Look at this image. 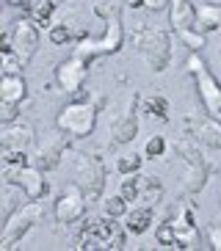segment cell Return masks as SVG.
<instances>
[{"instance_id": "30bf717a", "label": "cell", "mask_w": 221, "mask_h": 251, "mask_svg": "<svg viewBox=\"0 0 221 251\" xmlns=\"http://www.w3.org/2000/svg\"><path fill=\"white\" fill-rule=\"evenodd\" d=\"M3 182L17 185V188L28 196V201H39L50 193V182L44 179V171L36 169V166H6Z\"/></svg>"}, {"instance_id": "8992f818", "label": "cell", "mask_w": 221, "mask_h": 251, "mask_svg": "<svg viewBox=\"0 0 221 251\" xmlns=\"http://www.w3.org/2000/svg\"><path fill=\"white\" fill-rule=\"evenodd\" d=\"M185 69L193 77V86H196L199 102H202L205 113L221 119V80L213 75V69L207 67V61L202 58V52H191L188 61H185Z\"/></svg>"}, {"instance_id": "2e32d148", "label": "cell", "mask_w": 221, "mask_h": 251, "mask_svg": "<svg viewBox=\"0 0 221 251\" xmlns=\"http://www.w3.org/2000/svg\"><path fill=\"white\" fill-rule=\"evenodd\" d=\"M169 25L174 33L196 30V6L191 0H171L169 3Z\"/></svg>"}, {"instance_id": "f35d334b", "label": "cell", "mask_w": 221, "mask_h": 251, "mask_svg": "<svg viewBox=\"0 0 221 251\" xmlns=\"http://www.w3.org/2000/svg\"><path fill=\"white\" fill-rule=\"evenodd\" d=\"M55 3H64V0H55Z\"/></svg>"}, {"instance_id": "ba28073f", "label": "cell", "mask_w": 221, "mask_h": 251, "mask_svg": "<svg viewBox=\"0 0 221 251\" xmlns=\"http://www.w3.org/2000/svg\"><path fill=\"white\" fill-rule=\"evenodd\" d=\"M75 182L83 188L88 204L103 196V191H105V163L97 152H78V155H75Z\"/></svg>"}, {"instance_id": "603a6c76", "label": "cell", "mask_w": 221, "mask_h": 251, "mask_svg": "<svg viewBox=\"0 0 221 251\" xmlns=\"http://www.w3.org/2000/svg\"><path fill=\"white\" fill-rule=\"evenodd\" d=\"M141 111L149 113V116H158L161 122H166V119H169V100L163 94L144 97V100H141Z\"/></svg>"}, {"instance_id": "d4e9b609", "label": "cell", "mask_w": 221, "mask_h": 251, "mask_svg": "<svg viewBox=\"0 0 221 251\" xmlns=\"http://www.w3.org/2000/svg\"><path fill=\"white\" fill-rule=\"evenodd\" d=\"M141 160H144V157L136 155V152H130V155H122V157H116V171L122 174V177H125V174H138Z\"/></svg>"}, {"instance_id": "5b68a950", "label": "cell", "mask_w": 221, "mask_h": 251, "mask_svg": "<svg viewBox=\"0 0 221 251\" xmlns=\"http://www.w3.org/2000/svg\"><path fill=\"white\" fill-rule=\"evenodd\" d=\"M125 243H127V226H119L116 218L103 215V218H91V221L83 224L75 249H81V251L125 249Z\"/></svg>"}, {"instance_id": "7c38bea8", "label": "cell", "mask_w": 221, "mask_h": 251, "mask_svg": "<svg viewBox=\"0 0 221 251\" xmlns=\"http://www.w3.org/2000/svg\"><path fill=\"white\" fill-rule=\"evenodd\" d=\"M69 152V138L66 133H44V138L39 141L36 152H33V166L42 171H53L61 166V157Z\"/></svg>"}, {"instance_id": "44dd1931", "label": "cell", "mask_w": 221, "mask_h": 251, "mask_svg": "<svg viewBox=\"0 0 221 251\" xmlns=\"http://www.w3.org/2000/svg\"><path fill=\"white\" fill-rule=\"evenodd\" d=\"M138 191H141V196L138 199L141 201H147V204H152V207H158L163 201V182L158 177H149V174H138Z\"/></svg>"}, {"instance_id": "f546056e", "label": "cell", "mask_w": 221, "mask_h": 251, "mask_svg": "<svg viewBox=\"0 0 221 251\" xmlns=\"http://www.w3.org/2000/svg\"><path fill=\"white\" fill-rule=\"evenodd\" d=\"M177 36L188 45L191 52H202V47H205V42H207L205 33H199V30H183V33H177Z\"/></svg>"}, {"instance_id": "ac0fdd59", "label": "cell", "mask_w": 221, "mask_h": 251, "mask_svg": "<svg viewBox=\"0 0 221 251\" xmlns=\"http://www.w3.org/2000/svg\"><path fill=\"white\" fill-rule=\"evenodd\" d=\"M152 224H155V207L152 204L133 207V210H127V215H125V226H127L130 235H144Z\"/></svg>"}, {"instance_id": "7a4b0ae2", "label": "cell", "mask_w": 221, "mask_h": 251, "mask_svg": "<svg viewBox=\"0 0 221 251\" xmlns=\"http://www.w3.org/2000/svg\"><path fill=\"white\" fill-rule=\"evenodd\" d=\"M171 152L188 166V171H185V177H183V185H180V196H196V193L207 185L210 174H213L210 160H207L205 152L199 149V141L188 133L177 135V138L171 141Z\"/></svg>"}, {"instance_id": "5bb4252c", "label": "cell", "mask_w": 221, "mask_h": 251, "mask_svg": "<svg viewBox=\"0 0 221 251\" xmlns=\"http://www.w3.org/2000/svg\"><path fill=\"white\" fill-rule=\"evenodd\" d=\"M88 67L91 64L81 61L78 55H69L66 61H61L58 67H55V83L61 86V91H66V94L83 91V86L88 80Z\"/></svg>"}, {"instance_id": "d6a6232c", "label": "cell", "mask_w": 221, "mask_h": 251, "mask_svg": "<svg viewBox=\"0 0 221 251\" xmlns=\"http://www.w3.org/2000/svg\"><path fill=\"white\" fill-rule=\"evenodd\" d=\"M207 240H210V249L221 251V226H210V229H207Z\"/></svg>"}, {"instance_id": "3957f363", "label": "cell", "mask_w": 221, "mask_h": 251, "mask_svg": "<svg viewBox=\"0 0 221 251\" xmlns=\"http://www.w3.org/2000/svg\"><path fill=\"white\" fill-rule=\"evenodd\" d=\"M105 97H91V100H75L55 116V127L64 130L72 138H88L97 127V116L103 111Z\"/></svg>"}, {"instance_id": "52a82bcc", "label": "cell", "mask_w": 221, "mask_h": 251, "mask_svg": "<svg viewBox=\"0 0 221 251\" xmlns=\"http://www.w3.org/2000/svg\"><path fill=\"white\" fill-rule=\"evenodd\" d=\"M44 218H47V210H44L42 199L39 201H28V204H22L20 210H17L8 221H3V235H0V249L8 251L14 249L17 243H20L22 237L28 235L33 226H39V224H44Z\"/></svg>"}, {"instance_id": "4316f807", "label": "cell", "mask_w": 221, "mask_h": 251, "mask_svg": "<svg viewBox=\"0 0 221 251\" xmlns=\"http://www.w3.org/2000/svg\"><path fill=\"white\" fill-rule=\"evenodd\" d=\"M166 138L163 135H152V138L147 141V147H144V157H149V160H158V157L166 155Z\"/></svg>"}, {"instance_id": "8d00e7d4", "label": "cell", "mask_w": 221, "mask_h": 251, "mask_svg": "<svg viewBox=\"0 0 221 251\" xmlns=\"http://www.w3.org/2000/svg\"><path fill=\"white\" fill-rule=\"evenodd\" d=\"M219 224H221V177H219Z\"/></svg>"}, {"instance_id": "8fae6325", "label": "cell", "mask_w": 221, "mask_h": 251, "mask_svg": "<svg viewBox=\"0 0 221 251\" xmlns=\"http://www.w3.org/2000/svg\"><path fill=\"white\" fill-rule=\"evenodd\" d=\"M86 210H88V199L78 182L66 185L64 191H61V196L55 199V218H58V224L83 221L86 218Z\"/></svg>"}, {"instance_id": "f1b7e54d", "label": "cell", "mask_w": 221, "mask_h": 251, "mask_svg": "<svg viewBox=\"0 0 221 251\" xmlns=\"http://www.w3.org/2000/svg\"><path fill=\"white\" fill-rule=\"evenodd\" d=\"M0 152H3L6 166H28V160H33L28 155V149H0Z\"/></svg>"}, {"instance_id": "4dcf8cb0", "label": "cell", "mask_w": 221, "mask_h": 251, "mask_svg": "<svg viewBox=\"0 0 221 251\" xmlns=\"http://www.w3.org/2000/svg\"><path fill=\"white\" fill-rule=\"evenodd\" d=\"M20 111H22V105L3 102V100H0V125H14L17 116H20Z\"/></svg>"}, {"instance_id": "836d02e7", "label": "cell", "mask_w": 221, "mask_h": 251, "mask_svg": "<svg viewBox=\"0 0 221 251\" xmlns=\"http://www.w3.org/2000/svg\"><path fill=\"white\" fill-rule=\"evenodd\" d=\"M169 3H171V0H144V6H147L149 11H155V14L163 11V8H169Z\"/></svg>"}, {"instance_id": "d590c367", "label": "cell", "mask_w": 221, "mask_h": 251, "mask_svg": "<svg viewBox=\"0 0 221 251\" xmlns=\"http://www.w3.org/2000/svg\"><path fill=\"white\" fill-rule=\"evenodd\" d=\"M125 6H130V8H138V6H144V0H125Z\"/></svg>"}, {"instance_id": "ffe728a7", "label": "cell", "mask_w": 221, "mask_h": 251, "mask_svg": "<svg viewBox=\"0 0 221 251\" xmlns=\"http://www.w3.org/2000/svg\"><path fill=\"white\" fill-rule=\"evenodd\" d=\"M221 28V6H213V3H202L196 8V30L199 33H210V30Z\"/></svg>"}, {"instance_id": "9a60e30c", "label": "cell", "mask_w": 221, "mask_h": 251, "mask_svg": "<svg viewBox=\"0 0 221 251\" xmlns=\"http://www.w3.org/2000/svg\"><path fill=\"white\" fill-rule=\"evenodd\" d=\"M11 39H14L17 58L28 67L30 58H33V55H36V50H39V25L33 23V20H28V17H22L20 23H17L14 33H11Z\"/></svg>"}, {"instance_id": "484cf974", "label": "cell", "mask_w": 221, "mask_h": 251, "mask_svg": "<svg viewBox=\"0 0 221 251\" xmlns=\"http://www.w3.org/2000/svg\"><path fill=\"white\" fill-rule=\"evenodd\" d=\"M17 191H20L17 185H6V191H3V221H8L22 207V204H17Z\"/></svg>"}, {"instance_id": "74e56055", "label": "cell", "mask_w": 221, "mask_h": 251, "mask_svg": "<svg viewBox=\"0 0 221 251\" xmlns=\"http://www.w3.org/2000/svg\"><path fill=\"white\" fill-rule=\"evenodd\" d=\"M219 58H221V47H219Z\"/></svg>"}, {"instance_id": "cb8c5ba5", "label": "cell", "mask_w": 221, "mask_h": 251, "mask_svg": "<svg viewBox=\"0 0 221 251\" xmlns=\"http://www.w3.org/2000/svg\"><path fill=\"white\" fill-rule=\"evenodd\" d=\"M127 204H130V201H127L122 193H116V196H108V199L103 201V213L110 215V218H125V215H127Z\"/></svg>"}, {"instance_id": "4fadbf2b", "label": "cell", "mask_w": 221, "mask_h": 251, "mask_svg": "<svg viewBox=\"0 0 221 251\" xmlns=\"http://www.w3.org/2000/svg\"><path fill=\"white\" fill-rule=\"evenodd\" d=\"M185 130H188V135H193L199 144H205V147H210V149H221V119L210 116V113L191 111L185 116Z\"/></svg>"}, {"instance_id": "7402d4cb", "label": "cell", "mask_w": 221, "mask_h": 251, "mask_svg": "<svg viewBox=\"0 0 221 251\" xmlns=\"http://www.w3.org/2000/svg\"><path fill=\"white\" fill-rule=\"evenodd\" d=\"M55 0H36L33 6L25 11L28 14V20H33V23L39 25V28H44V25H50V20H53V11H55Z\"/></svg>"}, {"instance_id": "83f0119b", "label": "cell", "mask_w": 221, "mask_h": 251, "mask_svg": "<svg viewBox=\"0 0 221 251\" xmlns=\"http://www.w3.org/2000/svg\"><path fill=\"white\" fill-rule=\"evenodd\" d=\"M119 193H122L127 201H138V196H141V191H138V174H125Z\"/></svg>"}, {"instance_id": "d6986e66", "label": "cell", "mask_w": 221, "mask_h": 251, "mask_svg": "<svg viewBox=\"0 0 221 251\" xmlns=\"http://www.w3.org/2000/svg\"><path fill=\"white\" fill-rule=\"evenodd\" d=\"M25 97H28V83H25V77L22 75H3V80H0V100L3 102L22 105Z\"/></svg>"}, {"instance_id": "9c48e42d", "label": "cell", "mask_w": 221, "mask_h": 251, "mask_svg": "<svg viewBox=\"0 0 221 251\" xmlns=\"http://www.w3.org/2000/svg\"><path fill=\"white\" fill-rule=\"evenodd\" d=\"M138 105H141V97H138V91H133V94L127 97L125 108L110 119V125H108V149L125 147V144H130V141L138 135Z\"/></svg>"}, {"instance_id": "277c9868", "label": "cell", "mask_w": 221, "mask_h": 251, "mask_svg": "<svg viewBox=\"0 0 221 251\" xmlns=\"http://www.w3.org/2000/svg\"><path fill=\"white\" fill-rule=\"evenodd\" d=\"M133 47L141 52V58L147 61V67L155 75L166 72L171 61V42H169V30L163 28H149L147 23H138L133 30Z\"/></svg>"}, {"instance_id": "1f68e13d", "label": "cell", "mask_w": 221, "mask_h": 251, "mask_svg": "<svg viewBox=\"0 0 221 251\" xmlns=\"http://www.w3.org/2000/svg\"><path fill=\"white\" fill-rule=\"evenodd\" d=\"M22 64L20 58H17V52H6L3 55V75H22Z\"/></svg>"}, {"instance_id": "e0dca14e", "label": "cell", "mask_w": 221, "mask_h": 251, "mask_svg": "<svg viewBox=\"0 0 221 251\" xmlns=\"http://www.w3.org/2000/svg\"><path fill=\"white\" fill-rule=\"evenodd\" d=\"M33 127L25 125V122H17V125H3V133H0V149H30L33 144Z\"/></svg>"}, {"instance_id": "6da1fadb", "label": "cell", "mask_w": 221, "mask_h": 251, "mask_svg": "<svg viewBox=\"0 0 221 251\" xmlns=\"http://www.w3.org/2000/svg\"><path fill=\"white\" fill-rule=\"evenodd\" d=\"M94 14L105 20V33L100 39H83L72 50L86 64H94L103 55H113L125 45V23H122V3L119 0H94Z\"/></svg>"}, {"instance_id": "e575fe53", "label": "cell", "mask_w": 221, "mask_h": 251, "mask_svg": "<svg viewBox=\"0 0 221 251\" xmlns=\"http://www.w3.org/2000/svg\"><path fill=\"white\" fill-rule=\"evenodd\" d=\"M6 3H8V6H14V8H25V11H28L36 0H6Z\"/></svg>"}]
</instances>
